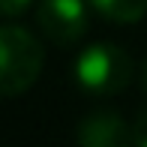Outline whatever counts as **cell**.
<instances>
[{
  "instance_id": "1",
  "label": "cell",
  "mask_w": 147,
  "mask_h": 147,
  "mask_svg": "<svg viewBox=\"0 0 147 147\" xmlns=\"http://www.w3.org/2000/svg\"><path fill=\"white\" fill-rule=\"evenodd\" d=\"M42 45L30 30L18 24H6L0 30V93L3 96H18L42 72Z\"/></svg>"
},
{
  "instance_id": "2",
  "label": "cell",
  "mask_w": 147,
  "mask_h": 147,
  "mask_svg": "<svg viewBox=\"0 0 147 147\" xmlns=\"http://www.w3.org/2000/svg\"><path fill=\"white\" fill-rule=\"evenodd\" d=\"M75 78L87 93L96 96H111L129 87L132 81V60L123 48L111 42L87 45L75 57Z\"/></svg>"
},
{
  "instance_id": "3",
  "label": "cell",
  "mask_w": 147,
  "mask_h": 147,
  "mask_svg": "<svg viewBox=\"0 0 147 147\" xmlns=\"http://www.w3.org/2000/svg\"><path fill=\"white\" fill-rule=\"evenodd\" d=\"M87 3L84 0H42L36 9V21L42 33L57 45L78 42L87 33Z\"/></svg>"
},
{
  "instance_id": "4",
  "label": "cell",
  "mask_w": 147,
  "mask_h": 147,
  "mask_svg": "<svg viewBox=\"0 0 147 147\" xmlns=\"http://www.w3.org/2000/svg\"><path fill=\"white\" fill-rule=\"evenodd\" d=\"M78 141L84 147H123L132 141V126L114 111H93L78 123Z\"/></svg>"
},
{
  "instance_id": "5",
  "label": "cell",
  "mask_w": 147,
  "mask_h": 147,
  "mask_svg": "<svg viewBox=\"0 0 147 147\" xmlns=\"http://www.w3.org/2000/svg\"><path fill=\"white\" fill-rule=\"evenodd\" d=\"M90 6L96 12H102L111 21H123V24H135L144 18L147 12V0H90Z\"/></svg>"
},
{
  "instance_id": "6",
  "label": "cell",
  "mask_w": 147,
  "mask_h": 147,
  "mask_svg": "<svg viewBox=\"0 0 147 147\" xmlns=\"http://www.w3.org/2000/svg\"><path fill=\"white\" fill-rule=\"evenodd\" d=\"M132 141L138 147H147V108L135 117V123H132Z\"/></svg>"
},
{
  "instance_id": "7",
  "label": "cell",
  "mask_w": 147,
  "mask_h": 147,
  "mask_svg": "<svg viewBox=\"0 0 147 147\" xmlns=\"http://www.w3.org/2000/svg\"><path fill=\"white\" fill-rule=\"evenodd\" d=\"M30 3H33V0H0V9H3L6 18H12V15H21Z\"/></svg>"
},
{
  "instance_id": "8",
  "label": "cell",
  "mask_w": 147,
  "mask_h": 147,
  "mask_svg": "<svg viewBox=\"0 0 147 147\" xmlns=\"http://www.w3.org/2000/svg\"><path fill=\"white\" fill-rule=\"evenodd\" d=\"M141 81H144V90H147V63H144V75H141Z\"/></svg>"
}]
</instances>
